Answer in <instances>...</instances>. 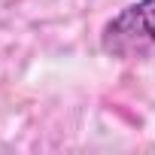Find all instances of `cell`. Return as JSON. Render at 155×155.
I'll return each instance as SVG.
<instances>
[{
  "mask_svg": "<svg viewBox=\"0 0 155 155\" xmlns=\"http://www.w3.org/2000/svg\"><path fill=\"white\" fill-rule=\"evenodd\" d=\"M101 49L119 61H152L155 58V0L119 9L101 31Z\"/></svg>",
  "mask_w": 155,
  "mask_h": 155,
  "instance_id": "1",
  "label": "cell"
}]
</instances>
